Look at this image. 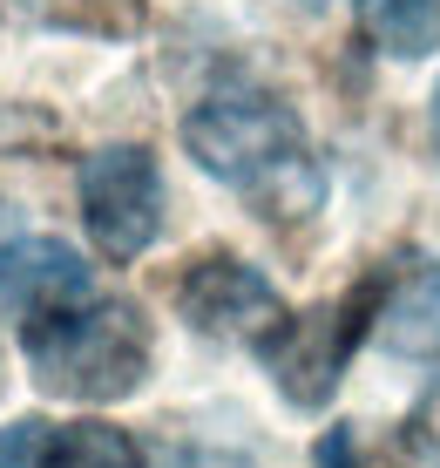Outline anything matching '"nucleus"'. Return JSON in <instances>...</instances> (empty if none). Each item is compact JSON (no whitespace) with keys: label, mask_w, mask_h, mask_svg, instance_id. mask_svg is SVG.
Wrapping results in <instances>:
<instances>
[{"label":"nucleus","mask_w":440,"mask_h":468,"mask_svg":"<svg viewBox=\"0 0 440 468\" xmlns=\"http://www.w3.org/2000/svg\"><path fill=\"white\" fill-rule=\"evenodd\" d=\"M21 353H27V374H35L41 394L55 400H129L142 380H150L156 340H150V319L142 305L89 292L75 305L47 319H27L21 326Z\"/></svg>","instance_id":"obj_2"},{"label":"nucleus","mask_w":440,"mask_h":468,"mask_svg":"<svg viewBox=\"0 0 440 468\" xmlns=\"http://www.w3.org/2000/svg\"><path fill=\"white\" fill-rule=\"evenodd\" d=\"M0 21L75 27V35H129L142 21V0H0Z\"/></svg>","instance_id":"obj_9"},{"label":"nucleus","mask_w":440,"mask_h":468,"mask_svg":"<svg viewBox=\"0 0 440 468\" xmlns=\"http://www.w3.org/2000/svg\"><path fill=\"white\" fill-rule=\"evenodd\" d=\"M0 468H142V448L109 421H14L0 428Z\"/></svg>","instance_id":"obj_8"},{"label":"nucleus","mask_w":440,"mask_h":468,"mask_svg":"<svg viewBox=\"0 0 440 468\" xmlns=\"http://www.w3.org/2000/svg\"><path fill=\"white\" fill-rule=\"evenodd\" d=\"M366 27H372V41H380L393 61L440 55V0H372Z\"/></svg>","instance_id":"obj_10"},{"label":"nucleus","mask_w":440,"mask_h":468,"mask_svg":"<svg viewBox=\"0 0 440 468\" xmlns=\"http://www.w3.org/2000/svg\"><path fill=\"white\" fill-rule=\"evenodd\" d=\"M312 468H393V462L372 455V448L360 441V428H325L319 448H312Z\"/></svg>","instance_id":"obj_11"},{"label":"nucleus","mask_w":440,"mask_h":468,"mask_svg":"<svg viewBox=\"0 0 440 468\" xmlns=\"http://www.w3.org/2000/svg\"><path fill=\"white\" fill-rule=\"evenodd\" d=\"M89 292H95V271L61 238H21V245L0 251V305L14 313V326L47 319V313H61V305H75Z\"/></svg>","instance_id":"obj_7"},{"label":"nucleus","mask_w":440,"mask_h":468,"mask_svg":"<svg viewBox=\"0 0 440 468\" xmlns=\"http://www.w3.org/2000/svg\"><path fill=\"white\" fill-rule=\"evenodd\" d=\"M372 340L393 360H440V258L400 251L372 271Z\"/></svg>","instance_id":"obj_6"},{"label":"nucleus","mask_w":440,"mask_h":468,"mask_svg":"<svg viewBox=\"0 0 440 468\" xmlns=\"http://www.w3.org/2000/svg\"><path fill=\"white\" fill-rule=\"evenodd\" d=\"M427 129H434V156H440V89H434V109H427Z\"/></svg>","instance_id":"obj_12"},{"label":"nucleus","mask_w":440,"mask_h":468,"mask_svg":"<svg viewBox=\"0 0 440 468\" xmlns=\"http://www.w3.org/2000/svg\"><path fill=\"white\" fill-rule=\"evenodd\" d=\"M81 224L89 245L109 265H129L156 245L162 231V170L142 143H109V150L81 156Z\"/></svg>","instance_id":"obj_4"},{"label":"nucleus","mask_w":440,"mask_h":468,"mask_svg":"<svg viewBox=\"0 0 440 468\" xmlns=\"http://www.w3.org/2000/svg\"><path fill=\"white\" fill-rule=\"evenodd\" d=\"M372 292H380V285L366 279V285H352V292L332 299V305L285 313L278 326L257 340V360L271 367V380H278V394L291 408H325V400H332L352 346L372 333Z\"/></svg>","instance_id":"obj_3"},{"label":"nucleus","mask_w":440,"mask_h":468,"mask_svg":"<svg viewBox=\"0 0 440 468\" xmlns=\"http://www.w3.org/2000/svg\"><path fill=\"white\" fill-rule=\"evenodd\" d=\"M183 150L204 176L244 190L271 224H299L325 204V170L305 143V122L271 89H210L183 116Z\"/></svg>","instance_id":"obj_1"},{"label":"nucleus","mask_w":440,"mask_h":468,"mask_svg":"<svg viewBox=\"0 0 440 468\" xmlns=\"http://www.w3.org/2000/svg\"><path fill=\"white\" fill-rule=\"evenodd\" d=\"M176 313H183L190 333H204V340L257 346L285 319V299H278V285L257 265H244L237 251H204V258H190L183 279H176Z\"/></svg>","instance_id":"obj_5"}]
</instances>
